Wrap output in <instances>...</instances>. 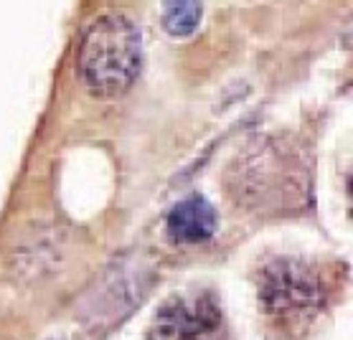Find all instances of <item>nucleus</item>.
Listing matches in <instances>:
<instances>
[{
    "label": "nucleus",
    "mask_w": 353,
    "mask_h": 340,
    "mask_svg": "<svg viewBox=\"0 0 353 340\" xmlns=\"http://www.w3.org/2000/svg\"><path fill=\"white\" fill-rule=\"evenodd\" d=\"M224 312L211 295L170 297L155 315L150 340H224Z\"/></svg>",
    "instance_id": "20e7f679"
},
{
    "label": "nucleus",
    "mask_w": 353,
    "mask_h": 340,
    "mask_svg": "<svg viewBox=\"0 0 353 340\" xmlns=\"http://www.w3.org/2000/svg\"><path fill=\"white\" fill-rule=\"evenodd\" d=\"M216 231V213L201 195H188L168 213V234L178 244L209 242Z\"/></svg>",
    "instance_id": "39448f33"
},
{
    "label": "nucleus",
    "mask_w": 353,
    "mask_h": 340,
    "mask_svg": "<svg viewBox=\"0 0 353 340\" xmlns=\"http://www.w3.org/2000/svg\"><path fill=\"white\" fill-rule=\"evenodd\" d=\"M259 305L272 317L310 315L323 305L321 275L292 257L272 259L259 277Z\"/></svg>",
    "instance_id": "7ed1b4c3"
},
{
    "label": "nucleus",
    "mask_w": 353,
    "mask_h": 340,
    "mask_svg": "<svg viewBox=\"0 0 353 340\" xmlns=\"http://www.w3.org/2000/svg\"><path fill=\"white\" fill-rule=\"evenodd\" d=\"M163 23L170 36H191L201 23V0H165Z\"/></svg>",
    "instance_id": "423d86ee"
},
{
    "label": "nucleus",
    "mask_w": 353,
    "mask_h": 340,
    "mask_svg": "<svg viewBox=\"0 0 353 340\" xmlns=\"http://www.w3.org/2000/svg\"><path fill=\"white\" fill-rule=\"evenodd\" d=\"M143 66V36L125 16H102L79 43V74L97 97H117L132 87Z\"/></svg>",
    "instance_id": "f257e3e1"
},
{
    "label": "nucleus",
    "mask_w": 353,
    "mask_h": 340,
    "mask_svg": "<svg viewBox=\"0 0 353 340\" xmlns=\"http://www.w3.org/2000/svg\"><path fill=\"white\" fill-rule=\"evenodd\" d=\"M239 201L257 209H297L307 195V170L300 153L265 140L249 147L234 168Z\"/></svg>",
    "instance_id": "f03ea898"
}]
</instances>
